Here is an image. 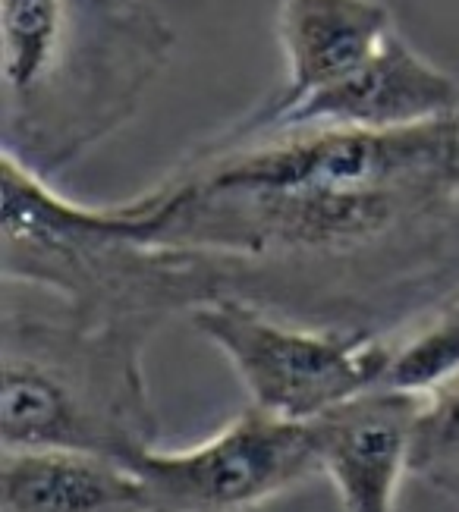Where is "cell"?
Masks as SVG:
<instances>
[{"label": "cell", "instance_id": "30bf717a", "mask_svg": "<svg viewBox=\"0 0 459 512\" xmlns=\"http://www.w3.org/2000/svg\"><path fill=\"white\" fill-rule=\"evenodd\" d=\"M0 512H145L136 475L73 450L0 453Z\"/></svg>", "mask_w": 459, "mask_h": 512}, {"label": "cell", "instance_id": "3957f363", "mask_svg": "<svg viewBox=\"0 0 459 512\" xmlns=\"http://www.w3.org/2000/svg\"><path fill=\"white\" fill-rule=\"evenodd\" d=\"M158 321H89L7 308L0 321V443L4 450H73L129 465L158 447L145 346Z\"/></svg>", "mask_w": 459, "mask_h": 512}, {"label": "cell", "instance_id": "8fae6325", "mask_svg": "<svg viewBox=\"0 0 459 512\" xmlns=\"http://www.w3.org/2000/svg\"><path fill=\"white\" fill-rule=\"evenodd\" d=\"M409 472L459 500V374L428 390L415 421Z\"/></svg>", "mask_w": 459, "mask_h": 512}, {"label": "cell", "instance_id": "8992f818", "mask_svg": "<svg viewBox=\"0 0 459 512\" xmlns=\"http://www.w3.org/2000/svg\"><path fill=\"white\" fill-rule=\"evenodd\" d=\"M126 469L145 512H249L321 475V462L309 421L249 406L195 447H151Z\"/></svg>", "mask_w": 459, "mask_h": 512}, {"label": "cell", "instance_id": "52a82bcc", "mask_svg": "<svg viewBox=\"0 0 459 512\" xmlns=\"http://www.w3.org/2000/svg\"><path fill=\"white\" fill-rule=\"evenodd\" d=\"M397 32V19L381 0H280L277 44L283 82L246 120L221 136H252L296 110L321 88L346 79Z\"/></svg>", "mask_w": 459, "mask_h": 512}, {"label": "cell", "instance_id": "ba28073f", "mask_svg": "<svg viewBox=\"0 0 459 512\" xmlns=\"http://www.w3.org/2000/svg\"><path fill=\"white\" fill-rule=\"evenodd\" d=\"M425 396L378 384L309 421L321 472L334 481L343 512L397 509Z\"/></svg>", "mask_w": 459, "mask_h": 512}, {"label": "cell", "instance_id": "9c48e42d", "mask_svg": "<svg viewBox=\"0 0 459 512\" xmlns=\"http://www.w3.org/2000/svg\"><path fill=\"white\" fill-rule=\"evenodd\" d=\"M453 114H459V82L437 70L397 29L356 73L321 88L274 126H343L381 132L422 126Z\"/></svg>", "mask_w": 459, "mask_h": 512}, {"label": "cell", "instance_id": "5b68a950", "mask_svg": "<svg viewBox=\"0 0 459 512\" xmlns=\"http://www.w3.org/2000/svg\"><path fill=\"white\" fill-rule=\"evenodd\" d=\"M189 324L227 355L252 406L287 421H315L384 384L393 355L390 333L296 321L236 296L192 308Z\"/></svg>", "mask_w": 459, "mask_h": 512}, {"label": "cell", "instance_id": "277c9868", "mask_svg": "<svg viewBox=\"0 0 459 512\" xmlns=\"http://www.w3.org/2000/svg\"><path fill=\"white\" fill-rule=\"evenodd\" d=\"M0 271L45 289L89 321L145 318L164 324L199 308L205 286L177 252L123 236L107 208L63 198L45 173L4 151Z\"/></svg>", "mask_w": 459, "mask_h": 512}, {"label": "cell", "instance_id": "7a4b0ae2", "mask_svg": "<svg viewBox=\"0 0 459 512\" xmlns=\"http://www.w3.org/2000/svg\"><path fill=\"white\" fill-rule=\"evenodd\" d=\"M4 151L57 173L120 129L170 57L139 0H0Z\"/></svg>", "mask_w": 459, "mask_h": 512}, {"label": "cell", "instance_id": "6da1fadb", "mask_svg": "<svg viewBox=\"0 0 459 512\" xmlns=\"http://www.w3.org/2000/svg\"><path fill=\"white\" fill-rule=\"evenodd\" d=\"M107 217L199 261L214 299L384 333L459 296V114L214 136Z\"/></svg>", "mask_w": 459, "mask_h": 512}]
</instances>
